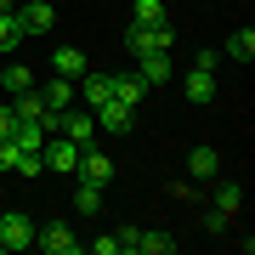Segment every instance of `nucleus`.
<instances>
[{
    "mask_svg": "<svg viewBox=\"0 0 255 255\" xmlns=\"http://www.w3.org/2000/svg\"><path fill=\"white\" fill-rule=\"evenodd\" d=\"M210 204H216L221 216H238V204H244V182H216V187H210Z\"/></svg>",
    "mask_w": 255,
    "mask_h": 255,
    "instance_id": "obj_14",
    "label": "nucleus"
},
{
    "mask_svg": "<svg viewBox=\"0 0 255 255\" xmlns=\"http://www.w3.org/2000/svg\"><path fill=\"white\" fill-rule=\"evenodd\" d=\"M227 221H233V216H221V210H210V216H204V233H210V238H221V233H227Z\"/></svg>",
    "mask_w": 255,
    "mask_h": 255,
    "instance_id": "obj_27",
    "label": "nucleus"
},
{
    "mask_svg": "<svg viewBox=\"0 0 255 255\" xmlns=\"http://www.w3.org/2000/svg\"><path fill=\"white\" fill-rule=\"evenodd\" d=\"M17 23H23V34H51L57 6H46V0H28V6H17Z\"/></svg>",
    "mask_w": 255,
    "mask_h": 255,
    "instance_id": "obj_9",
    "label": "nucleus"
},
{
    "mask_svg": "<svg viewBox=\"0 0 255 255\" xmlns=\"http://www.w3.org/2000/svg\"><path fill=\"white\" fill-rule=\"evenodd\" d=\"M0 85H6V91H11V97H17V91H28V85H34V74H28L23 63H11L6 74H0Z\"/></svg>",
    "mask_w": 255,
    "mask_h": 255,
    "instance_id": "obj_23",
    "label": "nucleus"
},
{
    "mask_svg": "<svg viewBox=\"0 0 255 255\" xmlns=\"http://www.w3.org/2000/svg\"><path fill=\"white\" fill-rule=\"evenodd\" d=\"M97 114V136H130V125H136V108H125V102H102Z\"/></svg>",
    "mask_w": 255,
    "mask_h": 255,
    "instance_id": "obj_4",
    "label": "nucleus"
},
{
    "mask_svg": "<svg viewBox=\"0 0 255 255\" xmlns=\"http://www.w3.org/2000/svg\"><path fill=\"white\" fill-rule=\"evenodd\" d=\"M182 85H187V102H210V97H216V74H210V68H193Z\"/></svg>",
    "mask_w": 255,
    "mask_h": 255,
    "instance_id": "obj_17",
    "label": "nucleus"
},
{
    "mask_svg": "<svg viewBox=\"0 0 255 255\" xmlns=\"http://www.w3.org/2000/svg\"><path fill=\"white\" fill-rule=\"evenodd\" d=\"M28 244H34V221L17 216V210L0 216V255H6V250H28Z\"/></svg>",
    "mask_w": 255,
    "mask_h": 255,
    "instance_id": "obj_7",
    "label": "nucleus"
},
{
    "mask_svg": "<svg viewBox=\"0 0 255 255\" xmlns=\"http://www.w3.org/2000/svg\"><path fill=\"white\" fill-rule=\"evenodd\" d=\"M130 17H136L142 28H153V23H164V0H130Z\"/></svg>",
    "mask_w": 255,
    "mask_h": 255,
    "instance_id": "obj_20",
    "label": "nucleus"
},
{
    "mask_svg": "<svg viewBox=\"0 0 255 255\" xmlns=\"http://www.w3.org/2000/svg\"><path fill=\"white\" fill-rule=\"evenodd\" d=\"M40 159H46V170H57V176H68L74 164H80V142H68L63 130H51V136L40 142Z\"/></svg>",
    "mask_w": 255,
    "mask_h": 255,
    "instance_id": "obj_3",
    "label": "nucleus"
},
{
    "mask_svg": "<svg viewBox=\"0 0 255 255\" xmlns=\"http://www.w3.org/2000/svg\"><path fill=\"white\" fill-rule=\"evenodd\" d=\"M11 6H17V0H0V11H11Z\"/></svg>",
    "mask_w": 255,
    "mask_h": 255,
    "instance_id": "obj_29",
    "label": "nucleus"
},
{
    "mask_svg": "<svg viewBox=\"0 0 255 255\" xmlns=\"http://www.w3.org/2000/svg\"><path fill=\"white\" fill-rule=\"evenodd\" d=\"M40 102H46V108H57V114L74 108V80H63V74H57L51 85H40Z\"/></svg>",
    "mask_w": 255,
    "mask_h": 255,
    "instance_id": "obj_15",
    "label": "nucleus"
},
{
    "mask_svg": "<svg viewBox=\"0 0 255 255\" xmlns=\"http://www.w3.org/2000/svg\"><path fill=\"white\" fill-rule=\"evenodd\" d=\"M57 130H63L68 142H97V114L91 108H80V102H74V108H63V119H57Z\"/></svg>",
    "mask_w": 255,
    "mask_h": 255,
    "instance_id": "obj_5",
    "label": "nucleus"
},
{
    "mask_svg": "<svg viewBox=\"0 0 255 255\" xmlns=\"http://www.w3.org/2000/svg\"><path fill=\"white\" fill-rule=\"evenodd\" d=\"M125 46H130V57H147V51H170V46H176V28H170V23H153V28L130 23Z\"/></svg>",
    "mask_w": 255,
    "mask_h": 255,
    "instance_id": "obj_1",
    "label": "nucleus"
},
{
    "mask_svg": "<svg viewBox=\"0 0 255 255\" xmlns=\"http://www.w3.org/2000/svg\"><path fill=\"white\" fill-rule=\"evenodd\" d=\"M11 130H17V108H11V102H0V136H11Z\"/></svg>",
    "mask_w": 255,
    "mask_h": 255,
    "instance_id": "obj_28",
    "label": "nucleus"
},
{
    "mask_svg": "<svg viewBox=\"0 0 255 255\" xmlns=\"http://www.w3.org/2000/svg\"><path fill=\"white\" fill-rule=\"evenodd\" d=\"M74 170H80L85 182H97V187H108V182H114V159L102 153V147H91V142L80 147V164H74Z\"/></svg>",
    "mask_w": 255,
    "mask_h": 255,
    "instance_id": "obj_8",
    "label": "nucleus"
},
{
    "mask_svg": "<svg viewBox=\"0 0 255 255\" xmlns=\"http://www.w3.org/2000/svg\"><path fill=\"white\" fill-rule=\"evenodd\" d=\"M136 74L147 80V91H153V85H164L176 68H170V57H164V51H147V57H136Z\"/></svg>",
    "mask_w": 255,
    "mask_h": 255,
    "instance_id": "obj_13",
    "label": "nucleus"
},
{
    "mask_svg": "<svg viewBox=\"0 0 255 255\" xmlns=\"http://www.w3.org/2000/svg\"><path fill=\"white\" fill-rule=\"evenodd\" d=\"M114 102L142 108V102H147V80H142V74H114Z\"/></svg>",
    "mask_w": 255,
    "mask_h": 255,
    "instance_id": "obj_10",
    "label": "nucleus"
},
{
    "mask_svg": "<svg viewBox=\"0 0 255 255\" xmlns=\"http://www.w3.org/2000/svg\"><path fill=\"white\" fill-rule=\"evenodd\" d=\"M85 250H91V255H119V233H102V238H91Z\"/></svg>",
    "mask_w": 255,
    "mask_h": 255,
    "instance_id": "obj_24",
    "label": "nucleus"
},
{
    "mask_svg": "<svg viewBox=\"0 0 255 255\" xmlns=\"http://www.w3.org/2000/svg\"><path fill=\"white\" fill-rule=\"evenodd\" d=\"M40 170H46L40 153H17V176H40Z\"/></svg>",
    "mask_w": 255,
    "mask_h": 255,
    "instance_id": "obj_26",
    "label": "nucleus"
},
{
    "mask_svg": "<svg viewBox=\"0 0 255 255\" xmlns=\"http://www.w3.org/2000/svg\"><path fill=\"white\" fill-rule=\"evenodd\" d=\"M221 57H238V63H250L255 57V28H233V40H227V51Z\"/></svg>",
    "mask_w": 255,
    "mask_h": 255,
    "instance_id": "obj_19",
    "label": "nucleus"
},
{
    "mask_svg": "<svg viewBox=\"0 0 255 255\" xmlns=\"http://www.w3.org/2000/svg\"><path fill=\"white\" fill-rule=\"evenodd\" d=\"M17 40H23L17 11H0V51H17Z\"/></svg>",
    "mask_w": 255,
    "mask_h": 255,
    "instance_id": "obj_21",
    "label": "nucleus"
},
{
    "mask_svg": "<svg viewBox=\"0 0 255 255\" xmlns=\"http://www.w3.org/2000/svg\"><path fill=\"white\" fill-rule=\"evenodd\" d=\"M17 153H23L17 142H11V136H0V170H17Z\"/></svg>",
    "mask_w": 255,
    "mask_h": 255,
    "instance_id": "obj_25",
    "label": "nucleus"
},
{
    "mask_svg": "<svg viewBox=\"0 0 255 255\" xmlns=\"http://www.w3.org/2000/svg\"><path fill=\"white\" fill-rule=\"evenodd\" d=\"M11 108H17V119H40V114H46V102H40V91L28 85V91H17V102H11Z\"/></svg>",
    "mask_w": 255,
    "mask_h": 255,
    "instance_id": "obj_22",
    "label": "nucleus"
},
{
    "mask_svg": "<svg viewBox=\"0 0 255 255\" xmlns=\"http://www.w3.org/2000/svg\"><path fill=\"white\" fill-rule=\"evenodd\" d=\"M85 68H91L85 51H74V46H57V51H51V74H63V80H80Z\"/></svg>",
    "mask_w": 255,
    "mask_h": 255,
    "instance_id": "obj_11",
    "label": "nucleus"
},
{
    "mask_svg": "<svg viewBox=\"0 0 255 255\" xmlns=\"http://www.w3.org/2000/svg\"><path fill=\"white\" fill-rule=\"evenodd\" d=\"M74 102H85V108H102V102H114V74L85 68L80 80H74Z\"/></svg>",
    "mask_w": 255,
    "mask_h": 255,
    "instance_id": "obj_2",
    "label": "nucleus"
},
{
    "mask_svg": "<svg viewBox=\"0 0 255 255\" xmlns=\"http://www.w3.org/2000/svg\"><path fill=\"white\" fill-rule=\"evenodd\" d=\"M34 244L46 250V255H80V250H85V238H74L63 221H51V227H34Z\"/></svg>",
    "mask_w": 255,
    "mask_h": 255,
    "instance_id": "obj_6",
    "label": "nucleus"
},
{
    "mask_svg": "<svg viewBox=\"0 0 255 255\" xmlns=\"http://www.w3.org/2000/svg\"><path fill=\"white\" fill-rule=\"evenodd\" d=\"M74 210H80V216H97V210H102V187L80 176V187H74Z\"/></svg>",
    "mask_w": 255,
    "mask_h": 255,
    "instance_id": "obj_18",
    "label": "nucleus"
},
{
    "mask_svg": "<svg viewBox=\"0 0 255 255\" xmlns=\"http://www.w3.org/2000/svg\"><path fill=\"white\" fill-rule=\"evenodd\" d=\"M187 170H193V182H216V176H221V153H216V147H193Z\"/></svg>",
    "mask_w": 255,
    "mask_h": 255,
    "instance_id": "obj_12",
    "label": "nucleus"
},
{
    "mask_svg": "<svg viewBox=\"0 0 255 255\" xmlns=\"http://www.w3.org/2000/svg\"><path fill=\"white\" fill-rule=\"evenodd\" d=\"M11 142H17L23 153H40V142H46V125H40V119H17V130H11Z\"/></svg>",
    "mask_w": 255,
    "mask_h": 255,
    "instance_id": "obj_16",
    "label": "nucleus"
}]
</instances>
